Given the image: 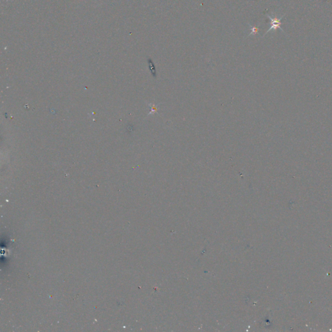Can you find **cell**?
<instances>
[{
  "label": "cell",
  "mask_w": 332,
  "mask_h": 332,
  "mask_svg": "<svg viewBox=\"0 0 332 332\" xmlns=\"http://www.w3.org/2000/svg\"><path fill=\"white\" fill-rule=\"evenodd\" d=\"M267 17L270 19V27L269 29V30L265 32V34L263 35L265 36L266 34H267V32H269L271 30H274V31H276L278 29H280L282 31H284V30L281 29V27H280V25L282 24V23L281 22V20L283 18L284 16H282V17H281L280 18H277L276 17L275 18H272L270 16H269V14H267Z\"/></svg>",
  "instance_id": "6da1fadb"
},
{
  "label": "cell",
  "mask_w": 332,
  "mask_h": 332,
  "mask_svg": "<svg viewBox=\"0 0 332 332\" xmlns=\"http://www.w3.org/2000/svg\"><path fill=\"white\" fill-rule=\"evenodd\" d=\"M251 27V32L250 33V35H249L248 36H251V35H256L257 34V33L258 32V31H259V27H254V26H251V25H249Z\"/></svg>",
  "instance_id": "7a4b0ae2"
}]
</instances>
